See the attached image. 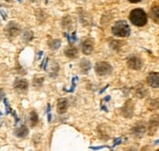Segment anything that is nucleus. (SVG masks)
Segmentation results:
<instances>
[{
  "instance_id": "f257e3e1",
  "label": "nucleus",
  "mask_w": 159,
  "mask_h": 151,
  "mask_svg": "<svg viewBox=\"0 0 159 151\" xmlns=\"http://www.w3.org/2000/svg\"><path fill=\"white\" fill-rule=\"evenodd\" d=\"M130 22L137 26H143L147 23L148 17L146 12L142 9H134L129 16Z\"/></svg>"
},
{
  "instance_id": "f03ea898",
  "label": "nucleus",
  "mask_w": 159,
  "mask_h": 151,
  "mask_svg": "<svg viewBox=\"0 0 159 151\" xmlns=\"http://www.w3.org/2000/svg\"><path fill=\"white\" fill-rule=\"evenodd\" d=\"M112 33L118 37H126L130 34V28L127 22L120 20L113 25Z\"/></svg>"
},
{
  "instance_id": "7ed1b4c3",
  "label": "nucleus",
  "mask_w": 159,
  "mask_h": 151,
  "mask_svg": "<svg viewBox=\"0 0 159 151\" xmlns=\"http://www.w3.org/2000/svg\"><path fill=\"white\" fill-rule=\"evenodd\" d=\"M112 70H113V68L108 62L100 61L96 63L95 65V71L96 74L99 76H105L110 74L112 72Z\"/></svg>"
},
{
  "instance_id": "20e7f679",
  "label": "nucleus",
  "mask_w": 159,
  "mask_h": 151,
  "mask_svg": "<svg viewBox=\"0 0 159 151\" xmlns=\"http://www.w3.org/2000/svg\"><path fill=\"white\" fill-rule=\"evenodd\" d=\"M5 30H6V35L10 38H12V37H17L20 34L21 29H20L19 24H17L15 22H10L6 26Z\"/></svg>"
},
{
  "instance_id": "39448f33",
  "label": "nucleus",
  "mask_w": 159,
  "mask_h": 151,
  "mask_svg": "<svg viewBox=\"0 0 159 151\" xmlns=\"http://www.w3.org/2000/svg\"><path fill=\"white\" fill-rule=\"evenodd\" d=\"M159 127V116L158 115H154L151 117L148 122V132L149 136H152L155 134Z\"/></svg>"
},
{
  "instance_id": "423d86ee",
  "label": "nucleus",
  "mask_w": 159,
  "mask_h": 151,
  "mask_svg": "<svg viewBox=\"0 0 159 151\" xmlns=\"http://www.w3.org/2000/svg\"><path fill=\"white\" fill-rule=\"evenodd\" d=\"M134 103L130 99L127 100L121 109V114L127 119H130L134 115Z\"/></svg>"
},
{
  "instance_id": "0eeeda50",
  "label": "nucleus",
  "mask_w": 159,
  "mask_h": 151,
  "mask_svg": "<svg viewBox=\"0 0 159 151\" xmlns=\"http://www.w3.org/2000/svg\"><path fill=\"white\" fill-rule=\"evenodd\" d=\"M14 88L18 93L26 92L28 89V82L26 79H17L14 82Z\"/></svg>"
},
{
  "instance_id": "6e6552de",
  "label": "nucleus",
  "mask_w": 159,
  "mask_h": 151,
  "mask_svg": "<svg viewBox=\"0 0 159 151\" xmlns=\"http://www.w3.org/2000/svg\"><path fill=\"white\" fill-rule=\"evenodd\" d=\"M94 50V43L91 39H85L82 43V53L85 55H89Z\"/></svg>"
},
{
  "instance_id": "1a4fd4ad",
  "label": "nucleus",
  "mask_w": 159,
  "mask_h": 151,
  "mask_svg": "<svg viewBox=\"0 0 159 151\" xmlns=\"http://www.w3.org/2000/svg\"><path fill=\"white\" fill-rule=\"evenodd\" d=\"M147 82L152 88H159V73L152 72L147 77Z\"/></svg>"
},
{
  "instance_id": "9d476101",
  "label": "nucleus",
  "mask_w": 159,
  "mask_h": 151,
  "mask_svg": "<svg viewBox=\"0 0 159 151\" xmlns=\"http://www.w3.org/2000/svg\"><path fill=\"white\" fill-rule=\"evenodd\" d=\"M143 62L140 58L133 57L127 60V66L132 70H140L142 68Z\"/></svg>"
},
{
  "instance_id": "9b49d317",
  "label": "nucleus",
  "mask_w": 159,
  "mask_h": 151,
  "mask_svg": "<svg viewBox=\"0 0 159 151\" xmlns=\"http://www.w3.org/2000/svg\"><path fill=\"white\" fill-rule=\"evenodd\" d=\"M68 107V102L65 98H61L57 100V112L58 114H64L66 113Z\"/></svg>"
},
{
  "instance_id": "f8f14e48",
  "label": "nucleus",
  "mask_w": 159,
  "mask_h": 151,
  "mask_svg": "<svg viewBox=\"0 0 159 151\" xmlns=\"http://www.w3.org/2000/svg\"><path fill=\"white\" fill-rule=\"evenodd\" d=\"M132 134L137 138H141L144 136V133L146 131L145 126L143 123L141 124H138V125L135 126L133 129H132Z\"/></svg>"
},
{
  "instance_id": "ddd939ff",
  "label": "nucleus",
  "mask_w": 159,
  "mask_h": 151,
  "mask_svg": "<svg viewBox=\"0 0 159 151\" xmlns=\"http://www.w3.org/2000/svg\"><path fill=\"white\" fill-rule=\"evenodd\" d=\"M65 54L66 57H69V58H77L78 56H79V51H78L77 48L75 47L69 46L65 48Z\"/></svg>"
},
{
  "instance_id": "4468645a",
  "label": "nucleus",
  "mask_w": 159,
  "mask_h": 151,
  "mask_svg": "<svg viewBox=\"0 0 159 151\" xmlns=\"http://www.w3.org/2000/svg\"><path fill=\"white\" fill-rule=\"evenodd\" d=\"M15 135L16 136L19 138H24L26 137V136L29 133V130H28L27 127L26 126H21L20 127L17 128L16 130H15Z\"/></svg>"
},
{
  "instance_id": "2eb2a0df",
  "label": "nucleus",
  "mask_w": 159,
  "mask_h": 151,
  "mask_svg": "<svg viewBox=\"0 0 159 151\" xmlns=\"http://www.w3.org/2000/svg\"><path fill=\"white\" fill-rule=\"evenodd\" d=\"M150 16L155 23H159V5L154 6L151 9Z\"/></svg>"
},
{
  "instance_id": "dca6fc26",
  "label": "nucleus",
  "mask_w": 159,
  "mask_h": 151,
  "mask_svg": "<svg viewBox=\"0 0 159 151\" xmlns=\"http://www.w3.org/2000/svg\"><path fill=\"white\" fill-rule=\"evenodd\" d=\"M80 69L81 71H82L83 74H87L89 72V71L90 70L91 68V64H90L89 60H87V59H82L80 61Z\"/></svg>"
},
{
  "instance_id": "f3484780",
  "label": "nucleus",
  "mask_w": 159,
  "mask_h": 151,
  "mask_svg": "<svg viewBox=\"0 0 159 151\" xmlns=\"http://www.w3.org/2000/svg\"><path fill=\"white\" fill-rule=\"evenodd\" d=\"M147 107L148 109L151 110L157 109L159 108V101L157 99H149L147 101Z\"/></svg>"
},
{
  "instance_id": "a211bd4d",
  "label": "nucleus",
  "mask_w": 159,
  "mask_h": 151,
  "mask_svg": "<svg viewBox=\"0 0 159 151\" xmlns=\"http://www.w3.org/2000/svg\"><path fill=\"white\" fill-rule=\"evenodd\" d=\"M30 122L31 127H34L38 122V115L34 111H32L30 114Z\"/></svg>"
},
{
  "instance_id": "6ab92c4d",
  "label": "nucleus",
  "mask_w": 159,
  "mask_h": 151,
  "mask_svg": "<svg viewBox=\"0 0 159 151\" xmlns=\"http://www.w3.org/2000/svg\"><path fill=\"white\" fill-rule=\"evenodd\" d=\"M61 46V40H53L49 43V47L51 50L55 51L57 50Z\"/></svg>"
},
{
  "instance_id": "aec40b11",
  "label": "nucleus",
  "mask_w": 159,
  "mask_h": 151,
  "mask_svg": "<svg viewBox=\"0 0 159 151\" xmlns=\"http://www.w3.org/2000/svg\"><path fill=\"white\" fill-rule=\"evenodd\" d=\"M147 94V90L144 88V86H141L140 88H138L136 91V95L139 98H143Z\"/></svg>"
},
{
  "instance_id": "412c9836",
  "label": "nucleus",
  "mask_w": 159,
  "mask_h": 151,
  "mask_svg": "<svg viewBox=\"0 0 159 151\" xmlns=\"http://www.w3.org/2000/svg\"><path fill=\"white\" fill-rule=\"evenodd\" d=\"M43 78H34V85L36 87V88H37V87H39V86H41L42 83H43Z\"/></svg>"
},
{
  "instance_id": "4be33fe9",
  "label": "nucleus",
  "mask_w": 159,
  "mask_h": 151,
  "mask_svg": "<svg viewBox=\"0 0 159 151\" xmlns=\"http://www.w3.org/2000/svg\"><path fill=\"white\" fill-rule=\"evenodd\" d=\"M24 38L26 41L32 40L33 33L31 32V31H26V32L24 33Z\"/></svg>"
},
{
  "instance_id": "5701e85b",
  "label": "nucleus",
  "mask_w": 159,
  "mask_h": 151,
  "mask_svg": "<svg viewBox=\"0 0 159 151\" xmlns=\"http://www.w3.org/2000/svg\"><path fill=\"white\" fill-rule=\"evenodd\" d=\"M128 1L131 3H138L140 1H141V0H128Z\"/></svg>"
},
{
  "instance_id": "b1692460",
  "label": "nucleus",
  "mask_w": 159,
  "mask_h": 151,
  "mask_svg": "<svg viewBox=\"0 0 159 151\" xmlns=\"http://www.w3.org/2000/svg\"><path fill=\"white\" fill-rule=\"evenodd\" d=\"M5 1H6V2H11V0H5Z\"/></svg>"
},
{
  "instance_id": "393cba45",
  "label": "nucleus",
  "mask_w": 159,
  "mask_h": 151,
  "mask_svg": "<svg viewBox=\"0 0 159 151\" xmlns=\"http://www.w3.org/2000/svg\"><path fill=\"white\" fill-rule=\"evenodd\" d=\"M157 151H159V150H157Z\"/></svg>"
}]
</instances>
